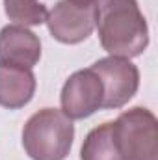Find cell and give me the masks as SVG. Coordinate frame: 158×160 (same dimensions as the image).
Returning <instances> with one entry per match:
<instances>
[{"label": "cell", "instance_id": "1", "mask_svg": "<svg viewBox=\"0 0 158 160\" xmlns=\"http://www.w3.org/2000/svg\"><path fill=\"white\" fill-rule=\"evenodd\" d=\"M97 30L110 56L136 58L149 45V26L138 0H99Z\"/></svg>", "mask_w": 158, "mask_h": 160}, {"label": "cell", "instance_id": "2", "mask_svg": "<svg viewBox=\"0 0 158 160\" xmlns=\"http://www.w3.org/2000/svg\"><path fill=\"white\" fill-rule=\"evenodd\" d=\"M73 140V121L56 108L36 112L22 128V147L32 160H65Z\"/></svg>", "mask_w": 158, "mask_h": 160}, {"label": "cell", "instance_id": "3", "mask_svg": "<svg viewBox=\"0 0 158 160\" xmlns=\"http://www.w3.org/2000/svg\"><path fill=\"white\" fill-rule=\"evenodd\" d=\"M156 118L149 108L134 106L112 121L119 160H158Z\"/></svg>", "mask_w": 158, "mask_h": 160}, {"label": "cell", "instance_id": "4", "mask_svg": "<svg viewBox=\"0 0 158 160\" xmlns=\"http://www.w3.org/2000/svg\"><path fill=\"white\" fill-rule=\"evenodd\" d=\"M97 4L99 0H58L45 21L50 36L65 45L86 41L97 24Z\"/></svg>", "mask_w": 158, "mask_h": 160}, {"label": "cell", "instance_id": "5", "mask_svg": "<svg viewBox=\"0 0 158 160\" xmlns=\"http://www.w3.org/2000/svg\"><path fill=\"white\" fill-rule=\"evenodd\" d=\"M102 82L104 101L102 108L117 110L123 108L138 91L140 88V71L128 58L108 56L97 60L91 67Z\"/></svg>", "mask_w": 158, "mask_h": 160}, {"label": "cell", "instance_id": "6", "mask_svg": "<svg viewBox=\"0 0 158 160\" xmlns=\"http://www.w3.org/2000/svg\"><path fill=\"white\" fill-rule=\"evenodd\" d=\"M102 82L91 69H80L65 80L60 95L62 112L69 119H86L102 108Z\"/></svg>", "mask_w": 158, "mask_h": 160}, {"label": "cell", "instance_id": "7", "mask_svg": "<svg viewBox=\"0 0 158 160\" xmlns=\"http://www.w3.org/2000/svg\"><path fill=\"white\" fill-rule=\"evenodd\" d=\"M41 58L39 38L21 24H7L0 30V62L32 69Z\"/></svg>", "mask_w": 158, "mask_h": 160}, {"label": "cell", "instance_id": "8", "mask_svg": "<svg viewBox=\"0 0 158 160\" xmlns=\"http://www.w3.org/2000/svg\"><path fill=\"white\" fill-rule=\"evenodd\" d=\"M36 86L32 69L0 62V106L7 110L26 106L36 93Z\"/></svg>", "mask_w": 158, "mask_h": 160}, {"label": "cell", "instance_id": "9", "mask_svg": "<svg viewBox=\"0 0 158 160\" xmlns=\"http://www.w3.org/2000/svg\"><path fill=\"white\" fill-rule=\"evenodd\" d=\"M80 160H119L112 121H106L89 130L80 149Z\"/></svg>", "mask_w": 158, "mask_h": 160}, {"label": "cell", "instance_id": "10", "mask_svg": "<svg viewBox=\"0 0 158 160\" xmlns=\"http://www.w3.org/2000/svg\"><path fill=\"white\" fill-rule=\"evenodd\" d=\"M4 11L9 21L21 26H39L48 15L39 0H4Z\"/></svg>", "mask_w": 158, "mask_h": 160}]
</instances>
